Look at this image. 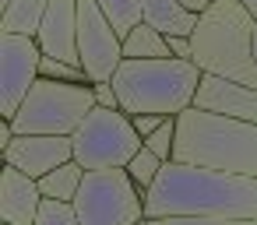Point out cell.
Listing matches in <instances>:
<instances>
[{
    "instance_id": "cell-8",
    "label": "cell",
    "mask_w": 257,
    "mask_h": 225,
    "mask_svg": "<svg viewBox=\"0 0 257 225\" xmlns=\"http://www.w3.org/2000/svg\"><path fill=\"white\" fill-rule=\"evenodd\" d=\"M78 57L92 85L113 81L123 64V39L95 0H78Z\"/></svg>"
},
{
    "instance_id": "cell-27",
    "label": "cell",
    "mask_w": 257,
    "mask_h": 225,
    "mask_svg": "<svg viewBox=\"0 0 257 225\" xmlns=\"http://www.w3.org/2000/svg\"><path fill=\"white\" fill-rule=\"evenodd\" d=\"M239 4H243V8H246V11H250V15L257 18V0H239Z\"/></svg>"
},
{
    "instance_id": "cell-20",
    "label": "cell",
    "mask_w": 257,
    "mask_h": 225,
    "mask_svg": "<svg viewBox=\"0 0 257 225\" xmlns=\"http://www.w3.org/2000/svg\"><path fill=\"white\" fill-rule=\"evenodd\" d=\"M145 148L155 151L162 162H173V151H176V116H169L152 137H145Z\"/></svg>"
},
{
    "instance_id": "cell-28",
    "label": "cell",
    "mask_w": 257,
    "mask_h": 225,
    "mask_svg": "<svg viewBox=\"0 0 257 225\" xmlns=\"http://www.w3.org/2000/svg\"><path fill=\"white\" fill-rule=\"evenodd\" d=\"M253 57H257V25H253Z\"/></svg>"
},
{
    "instance_id": "cell-5",
    "label": "cell",
    "mask_w": 257,
    "mask_h": 225,
    "mask_svg": "<svg viewBox=\"0 0 257 225\" xmlns=\"http://www.w3.org/2000/svg\"><path fill=\"white\" fill-rule=\"evenodd\" d=\"M92 109H95V88L92 85H67V81L39 78L36 88L25 95L22 109L15 113V120H8V123L15 134L74 137Z\"/></svg>"
},
{
    "instance_id": "cell-17",
    "label": "cell",
    "mask_w": 257,
    "mask_h": 225,
    "mask_svg": "<svg viewBox=\"0 0 257 225\" xmlns=\"http://www.w3.org/2000/svg\"><path fill=\"white\" fill-rule=\"evenodd\" d=\"M81 179H85V169H81V162L71 158V162H64L60 169L46 172V176L39 179V190H43L46 200L74 204V197H78V190H81Z\"/></svg>"
},
{
    "instance_id": "cell-7",
    "label": "cell",
    "mask_w": 257,
    "mask_h": 225,
    "mask_svg": "<svg viewBox=\"0 0 257 225\" xmlns=\"http://www.w3.org/2000/svg\"><path fill=\"white\" fill-rule=\"evenodd\" d=\"M71 141H74V162H81L85 172L127 169V162L145 148V137L134 130V120L123 109H102V106L88 113V120L78 127Z\"/></svg>"
},
{
    "instance_id": "cell-22",
    "label": "cell",
    "mask_w": 257,
    "mask_h": 225,
    "mask_svg": "<svg viewBox=\"0 0 257 225\" xmlns=\"http://www.w3.org/2000/svg\"><path fill=\"white\" fill-rule=\"evenodd\" d=\"M145 225H257L243 218H145Z\"/></svg>"
},
{
    "instance_id": "cell-9",
    "label": "cell",
    "mask_w": 257,
    "mask_h": 225,
    "mask_svg": "<svg viewBox=\"0 0 257 225\" xmlns=\"http://www.w3.org/2000/svg\"><path fill=\"white\" fill-rule=\"evenodd\" d=\"M43 50L32 36L0 32V116L15 120L25 95L43 78Z\"/></svg>"
},
{
    "instance_id": "cell-29",
    "label": "cell",
    "mask_w": 257,
    "mask_h": 225,
    "mask_svg": "<svg viewBox=\"0 0 257 225\" xmlns=\"http://www.w3.org/2000/svg\"><path fill=\"white\" fill-rule=\"evenodd\" d=\"M8 4H11V0H0V8H8Z\"/></svg>"
},
{
    "instance_id": "cell-14",
    "label": "cell",
    "mask_w": 257,
    "mask_h": 225,
    "mask_svg": "<svg viewBox=\"0 0 257 225\" xmlns=\"http://www.w3.org/2000/svg\"><path fill=\"white\" fill-rule=\"evenodd\" d=\"M197 18L194 11H187L180 0H141V22L159 29L166 39L173 36H194L197 29Z\"/></svg>"
},
{
    "instance_id": "cell-4",
    "label": "cell",
    "mask_w": 257,
    "mask_h": 225,
    "mask_svg": "<svg viewBox=\"0 0 257 225\" xmlns=\"http://www.w3.org/2000/svg\"><path fill=\"white\" fill-rule=\"evenodd\" d=\"M201 67L194 60H123L113 88L120 95V109L127 116L159 113V116H180L194 109V95L201 85Z\"/></svg>"
},
{
    "instance_id": "cell-2",
    "label": "cell",
    "mask_w": 257,
    "mask_h": 225,
    "mask_svg": "<svg viewBox=\"0 0 257 225\" xmlns=\"http://www.w3.org/2000/svg\"><path fill=\"white\" fill-rule=\"evenodd\" d=\"M253 25L257 18L239 0H211V8L197 18L190 36L194 64L201 74L239 81L257 88V57H253Z\"/></svg>"
},
{
    "instance_id": "cell-13",
    "label": "cell",
    "mask_w": 257,
    "mask_h": 225,
    "mask_svg": "<svg viewBox=\"0 0 257 225\" xmlns=\"http://www.w3.org/2000/svg\"><path fill=\"white\" fill-rule=\"evenodd\" d=\"M43 190L39 179L25 176L15 165H4L0 172V221L4 225H36L43 211Z\"/></svg>"
},
{
    "instance_id": "cell-25",
    "label": "cell",
    "mask_w": 257,
    "mask_h": 225,
    "mask_svg": "<svg viewBox=\"0 0 257 225\" xmlns=\"http://www.w3.org/2000/svg\"><path fill=\"white\" fill-rule=\"evenodd\" d=\"M169 53H173L176 60H190V57H194L190 36H173V39H169Z\"/></svg>"
},
{
    "instance_id": "cell-23",
    "label": "cell",
    "mask_w": 257,
    "mask_h": 225,
    "mask_svg": "<svg viewBox=\"0 0 257 225\" xmlns=\"http://www.w3.org/2000/svg\"><path fill=\"white\" fill-rule=\"evenodd\" d=\"M92 88H95V106H102V109H120V95H116L113 81H99V85H92Z\"/></svg>"
},
{
    "instance_id": "cell-31",
    "label": "cell",
    "mask_w": 257,
    "mask_h": 225,
    "mask_svg": "<svg viewBox=\"0 0 257 225\" xmlns=\"http://www.w3.org/2000/svg\"><path fill=\"white\" fill-rule=\"evenodd\" d=\"M141 225H145V221H141Z\"/></svg>"
},
{
    "instance_id": "cell-11",
    "label": "cell",
    "mask_w": 257,
    "mask_h": 225,
    "mask_svg": "<svg viewBox=\"0 0 257 225\" xmlns=\"http://www.w3.org/2000/svg\"><path fill=\"white\" fill-rule=\"evenodd\" d=\"M194 109H204V113H215L225 120L257 123V88L204 74L197 85V95H194Z\"/></svg>"
},
{
    "instance_id": "cell-21",
    "label": "cell",
    "mask_w": 257,
    "mask_h": 225,
    "mask_svg": "<svg viewBox=\"0 0 257 225\" xmlns=\"http://www.w3.org/2000/svg\"><path fill=\"white\" fill-rule=\"evenodd\" d=\"M36 225H81V221H78V214H74V204L43 200V211H39Z\"/></svg>"
},
{
    "instance_id": "cell-6",
    "label": "cell",
    "mask_w": 257,
    "mask_h": 225,
    "mask_svg": "<svg viewBox=\"0 0 257 225\" xmlns=\"http://www.w3.org/2000/svg\"><path fill=\"white\" fill-rule=\"evenodd\" d=\"M74 214L81 225H141L148 218L145 190L131 179L127 169L85 172L74 197Z\"/></svg>"
},
{
    "instance_id": "cell-10",
    "label": "cell",
    "mask_w": 257,
    "mask_h": 225,
    "mask_svg": "<svg viewBox=\"0 0 257 225\" xmlns=\"http://www.w3.org/2000/svg\"><path fill=\"white\" fill-rule=\"evenodd\" d=\"M71 158H74V141L53 134H15V141L4 148V165H15L32 179H43L46 172L60 169Z\"/></svg>"
},
{
    "instance_id": "cell-18",
    "label": "cell",
    "mask_w": 257,
    "mask_h": 225,
    "mask_svg": "<svg viewBox=\"0 0 257 225\" xmlns=\"http://www.w3.org/2000/svg\"><path fill=\"white\" fill-rule=\"evenodd\" d=\"M102 8V15L113 22V29L120 32V39L141 25V0H95Z\"/></svg>"
},
{
    "instance_id": "cell-19",
    "label": "cell",
    "mask_w": 257,
    "mask_h": 225,
    "mask_svg": "<svg viewBox=\"0 0 257 225\" xmlns=\"http://www.w3.org/2000/svg\"><path fill=\"white\" fill-rule=\"evenodd\" d=\"M162 165H166V162H162V158H159L155 151L141 148V151H138V155H134V158L127 162V172H131V179H134V183H138V186H141V190L148 193V190H152V183L159 179Z\"/></svg>"
},
{
    "instance_id": "cell-3",
    "label": "cell",
    "mask_w": 257,
    "mask_h": 225,
    "mask_svg": "<svg viewBox=\"0 0 257 225\" xmlns=\"http://www.w3.org/2000/svg\"><path fill=\"white\" fill-rule=\"evenodd\" d=\"M173 158L187 165L257 179V123L225 120L204 109H187L176 116Z\"/></svg>"
},
{
    "instance_id": "cell-12",
    "label": "cell",
    "mask_w": 257,
    "mask_h": 225,
    "mask_svg": "<svg viewBox=\"0 0 257 225\" xmlns=\"http://www.w3.org/2000/svg\"><path fill=\"white\" fill-rule=\"evenodd\" d=\"M43 57L81 64L78 57V0H50V11L36 36Z\"/></svg>"
},
{
    "instance_id": "cell-1",
    "label": "cell",
    "mask_w": 257,
    "mask_h": 225,
    "mask_svg": "<svg viewBox=\"0 0 257 225\" xmlns=\"http://www.w3.org/2000/svg\"><path fill=\"white\" fill-rule=\"evenodd\" d=\"M148 218H243L257 221V179L187 162H166L145 193Z\"/></svg>"
},
{
    "instance_id": "cell-15",
    "label": "cell",
    "mask_w": 257,
    "mask_h": 225,
    "mask_svg": "<svg viewBox=\"0 0 257 225\" xmlns=\"http://www.w3.org/2000/svg\"><path fill=\"white\" fill-rule=\"evenodd\" d=\"M50 11V0H11L0 11V32L8 36H39V25Z\"/></svg>"
},
{
    "instance_id": "cell-24",
    "label": "cell",
    "mask_w": 257,
    "mask_h": 225,
    "mask_svg": "<svg viewBox=\"0 0 257 225\" xmlns=\"http://www.w3.org/2000/svg\"><path fill=\"white\" fill-rule=\"evenodd\" d=\"M131 120H134V130H138L141 137H152V134H155V130H159L169 116H159V113H141V116H131Z\"/></svg>"
},
{
    "instance_id": "cell-30",
    "label": "cell",
    "mask_w": 257,
    "mask_h": 225,
    "mask_svg": "<svg viewBox=\"0 0 257 225\" xmlns=\"http://www.w3.org/2000/svg\"><path fill=\"white\" fill-rule=\"evenodd\" d=\"M0 225H4V221H0Z\"/></svg>"
},
{
    "instance_id": "cell-16",
    "label": "cell",
    "mask_w": 257,
    "mask_h": 225,
    "mask_svg": "<svg viewBox=\"0 0 257 225\" xmlns=\"http://www.w3.org/2000/svg\"><path fill=\"white\" fill-rule=\"evenodd\" d=\"M166 57L173 53H169V39L159 29L141 22L138 29L123 36V60H166Z\"/></svg>"
},
{
    "instance_id": "cell-26",
    "label": "cell",
    "mask_w": 257,
    "mask_h": 225,
    "mask_svg": "<svg viewBox=\"0 0 257 225\" xmlns=\"http://www.w3.org/2000/svg\"><path fill=\"white\" fill-rule=\"evenodd\" d=\"M180 4H183L187 11H194V15H204V11L211 8V0H180Z\"/></svg>"
}]
</instances>
